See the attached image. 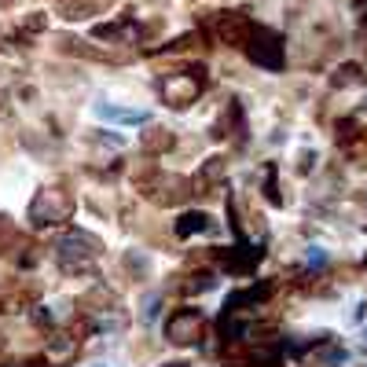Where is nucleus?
<instances>
[{"instance_id":"obj_1","label":"nucleus","mask_w":367,"mask_h":367,"mask_svg":"<svg viewBox=\"0 0 367 367\" xmlns=\"http://www.w3.org/2000/svg\"><path fill=\"white\" fill-rule=\"evenodd\" d=\"M206 81H209L206 67H202V63H191V67H184L177 74L162 77V81H158V96L169 103V107L184 111V107H191V103L206 92Z\"/></svg>"},{"instance_id":"obj_2","label":"nucleus","mask_w":367,"mask_h":367,"mask_svg":"<svg viewBox=\"0 0 367 367\" xmlns=\"http://www.w3.org/2000/svg\"><path fill=\"white\" fill-rule=\"evenodd\" d=\"M99 257V243L85 231H70L56 243V261L67 275H92Z\"/></svg>"},{"instance_id":"obj_3","label":"nucleus","mask_w":367,"mask_h":367,"mask_svg":"<svg viewBox=\"0 0 367 367\" xmlns=\"http://www.w3.org/2000/svg\"><path fill=\"white\" fill-rule=\"evenodd\" d=\"M74 213V195L63 191V188H41L33 195L30 209H26V220H30V228L44 231L51 225H63V220H70Z\"/></svg>"},{"instance_id":"obj_4","label":"nucleus","mask_w":367,"mask_h":367,"mask_svg":"<svg viewBox=\"0 0 367 367\" xmlns=\"http://www.w3.org/2000/svg\"><path fill=\"white\" fill-rule=\"evenodd\" d=\"M243 48H246V56H250V63L254 67H261V70H283V63H286V56H283V37L275 33V30H268V26H250V33H246V41H243Z\"/></svg>"},{"instance_id":"obj_5","label":"nucleus","mask_w":367,"mask_h":367,"mask_svg":"<svg viewBox=\"0 0 367 367\" xmlns=\"http://www.w3.org/2000/svg\"><path fill=\"white\" fill-rule=\"evenodd\" d=\"M202 323H206L202 309H195V305H180V309L169 312V320H165V338H169L173 345H191L195 338L202 334Z\"/></svg>"},{"instance_id":"obj_6","label":"nucleus","mask_w":367,"mask_h":367,"mask_svg":"<svg viewBox=\"0 0 367 367\" xmlns=\"http://www.w3.org/2000/svg\"><path fill=\"white\" fill-rule=\"evenodd\" d=\"M140 191L147 195L151 202H158V206H177V202H184L191 195V180L158 173V180H140Z\"/></svg>"},{"instance_id":"obj_7","label":"nucleus","mask_w":367,"mask_h":367,"mask_svg":"<svg viewBox=\"0 0 367 367\" xmlns=\"http://www.w3.org/2000/svg\"><path fill=\"white\" fill-rule=\"evenodd\" d=\"M250 19L239 15V11H231V15H220L217 19V41L220 44H231V48H243L246 41V33H250Z\"/></svg>"},{"instance_id":"obj_8","label":"nucleus","mask_w":367,"mask_h":367,"mask_svg":"<svg viewBox=\"0 0 367 367\" xmlns=\"http://www.w3.org/2000/svg\"><path fill=\"white\" fill-rule=\"evenodd\" d=\"M268 294H272V283H254V286H246V291H235V294H228V301H225V312L257 309L261 301H268Z\"/></svg>"},{"instance_id":"obj_9","label":"nucleus","mask_w":367,"mask_h":367,"mask_svg":"<svg viewBox=\"0 0 367 367\" xmlns=\"http://www.w3.org/2000/svg\"><path fill=\"white\" fill-rule=\"evenodd\" d=\"M206 231H213V217L202 213V209H191V213H184L173 225L177 239H195V235H206Z\"/></svg>"},{"instance_id":"obj_10","label":"nucleus","mask_w":367,"mask_h":367,"mask_svg":"<svg viewBox=\"0 0 367 367\" xmlns=\"http://www.w3.org/2000/svg\"><path fill=\"white\" fill-rule=\"evenodd\" d=\"M96 114L103 117V122H117V125H143V122H151V114L147 111H129V107H107V103H96Z\"/></svg>"},{"instance_id":"obj_11","label":"nucleus","mask_w":367,"mask_h":367,"mask_svg":"<svg viewBox=\"0 0 367 367\" xmlns=\"http://www.w3.org/2000/svg\"><path fill=\"white\" fill-rule=\"evenodd\" d=\"M96 37H103V41H122V44H133L140 37V26L133 19H122V22H103L96 26Z\"/></svg>"},{"instance_id":"obj_12","label":"nucleus","mask_w":367,"mask_h":367,"mask_svg":"<svg viewBox=\"0 0 367 367\" xmlns=\"http://www.w3.org/2000/svg\"><path fill=\"white\" fill-rule=\"evenodd\" d=\"M217 286V275L213 272H199V275H191L188 283H184V291L188 294H206V291H213Z\"/></svg>"},{"instance_id":"obj_13","label":"nucleus","mask_w":367,"mask_h":367,"mask_svg":"<svg viewBox=\"0 0 367 367\" xmlns=\"http://www.w3.org/2000/svg\"><path fill=\"white\" fill-rule=\"evenodd\" d=\"M265 199L272 206H283V195H279V188H275V165L272 162L265 165Z\"/></svg>"},{"instance_id":"obj_14","label":"nucleus","mask_w":367,"mask_h":367,"mask_svg":"<svg viewBox=\"0 0 367 367\" xmlns=\"http://www.w3.org/2000/svg\"><path fill=\"white\" fill-rule=\"evenodd\" d=\"M140 309H143L140 320H143V323H154V320H158V309H162V294H147Z\"/></svg>"},{"instance_id":"obj_15","label":"nucleus","mask_w":367,"mask_h":367,"mask_svg":"<svg viewBox=\"0 0 367 367\" xmlns=\"http://www.w3.org/2000/svg\"><path fill=\"white\" fill-rule=\"evenodd\" d=\"M154 136L143 140V151H158V147H173V136L165 133V129H151Z\"/></svg>"},{"instance_id":"obj_16","label":"nucleus","mask_w":367,"mask_h":367,"mask_svg":"<svg viewBox=\"0 0 367 367\" xmlns=\"http://www.w3.org/2000/svg\"><path fill=\"white\" fill-rule=\"evenodd\" d=\"M92 140H96V143H107V147H114V151H122V147H125V136L107 133V129H96V133H92Z\"/></svg>"},{"instance_id":"obj_17","label":"nucleus","mask_w":367,"mask_h":367,"mask_svg":"<svg viewBox=\"0 0 367 367\" xmlns=\"http://www.w3.org/2000/svg\"><path fill=\"white\" fill-rule=\"evenodd\" d=\"M125 265L133 268V272H147V268H151V261H147V254H136V250H129V254H125Z\"/></svg>"},{"instance_id":"obj_18","label":"nucleus","mask_w":367,"mask_h":367,"mask_svg":"<svg viewBox=\"0 0 367 367\" xmlns=\"http://www.w3.org/2000/svg\"><path fill=\"white\" fill-rule=\"evenodd\" d=\"M327 265V254L320 250V246H312V250H309V268H323Z\"/></svg>"},{"instance_id":"obj_19","label":"nucleus","mask_w":367,"mask_h":367,"mask_svg":"<svg viewBox=\"0 0 367 367\" xmlns=\"http://www.w3.org/2000/svg\"><path fill=\"white\" fill-rule=\"evenodd\" d=\"M364 349H367V331H364Z\"/></svg>"},{"instance_id":"obj_20","label":"nucleus","mask_w":367,"mask_h":367,"mask_svg":"<svg viewBox=\"0 0 367 367\" xmlns=\"http://www.w3.org/2000/svg\"><path fill=\"white\" fill-rule=\"evenodd\" d=\"M96 367H107V364H96Z\"/></svg>"}]
</instances>
